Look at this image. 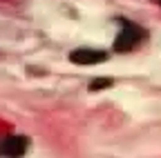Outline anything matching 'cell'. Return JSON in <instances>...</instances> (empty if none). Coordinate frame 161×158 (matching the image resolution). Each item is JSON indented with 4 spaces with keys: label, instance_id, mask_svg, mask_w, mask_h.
Returning a JSON list of instances; mask_svg holds the SVG:
<instances>
[{
    "label": "cell",
    "instance_id": "3957f363",
    "mask_svg": "<svg viewBox=\"0 0 161 158\" xmlns=\"http://www.w3.org/2000/svg\"><path fill=\"white\" fill-rule=\"evenodd\" d=\"M29 147V140L25 136H7L3 143H0V156H7V158H18L23 156Z\"/></svg>",
    "mask_w": 161,
    "mask_h": 158
},
{
    "label": "cell",
    "instance_id": "6da1fadb",
    "mask_svg": "<svg viewBox=\"0 0 161 158\" xmlns=\"http://www.w3.org/2000/svg\"><path fill=\"white\" fill-rule=\"evenodd\" d=\"M146 38V31L141 29L136 23L132 20H123L121 23V29L116 33V40H114V49L116 51H132L134 47H139Z\"/></svg>",
    "mask_w": 161,
    "mask_h": 158
},
{
    "label": "cell",
    "instance_id": "277c9868",
    "mask_svg": "<svg viewBox=\"0 0 161 158\" xmlns=\"http://www.w3.org/2000/svg\"><path fill=\"white\" fill-rule=\"evenodd\" d=\"M108 85H112V80H98V83H94L92 87L96 89V87H108Z\"/></svg>",
    "mask_w": 161,
    "mask_h": 158
},
{
    "label": "cell",
    "instance_id": "7a4b0ae2",
    "mask_svg": "<svg viewBox=\"0 0 161 158\" xmlns=\"http://www.w3.org/2000/svg\"><path fill=\"white\" fill-rule=\"evenodd\" d=\"M69 60L76 65H98L108 60V54L103 49H90V47H78L69 54Z\"/></svg>",
    "mask_w": 161,
    "mask_h": 158
}]
</instances>
